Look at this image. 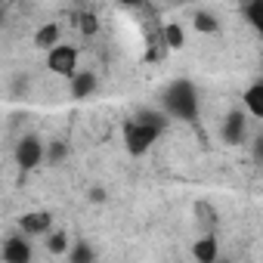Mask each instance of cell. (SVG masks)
<instances>
[{"mask_svg": "<svg viewBox=\"0 0 263 263\" xmlns=\"http://www.w3.org/2000/svg\"><path fill=\"white\" fill-rule=\"evenodd\" d=\"M161 105H164L161 111H164L167 118L195 124V121H198V90H195V84L186 81V78L171 81L167 90H164V96H161Z\"/></svg>", "mask_w": 263, "mask_h": 263, "instance_id": "cell-1", "label": "cell"}, {"mask_svg": "<svg viewBox=\"0 0 263 263\" xmlns=\"http://www.w3.org/2000/svg\"><path fill=\"white\" fill-rule=\"evenodd\" d=\"M158 137H161V134H158L155 127L137 124L134 118L124 124V146H127V152H130V155H146V152L155 146V140H158Z\"/></svg>", "mask_w": 263, "mask_h": 263, "instance_id": "cell-2", "label": "cell"}, {"mask_svg": "<svg viewBox=\"0 0 263 263\" xmlns=\"http://www.w3.org/2000/svg\"><path fill=\"white\" fill-rule=\"evenodd\" d=\"M44 152H47L44 140L34 137V134H25V137L16 143V152H13V155H16L19 171H34V167L44 164Z\"/></svg>", "mask_w": 263, "mask_h": 263, "instance_id": "cell-3", "label": "cell"}, {"mask_svg": "<svg viewBox=\"0 0 263 263\" xmlns=\"http://www.w3.org/2000/svg\"><path fill=\"white\" fill-rule=\"evenodd\" d=\"M220 134H223V143L226 146H245V140H248V115L241 108H232L223 118Z\"/></svg>", "mask_w": 263, "mask_h": 263, "instance_id": "cell-4", "label": "cell"}, {"mask_svg": "<svg viewBox=\"0 0 263 263\" xmlns=\"http://www.w3.org/2000/svg\"><path fill=\"white\" fill-rule=\"evenodd\" d=\"M47 68L56 71V74L71 78V74L78 71V47H71V44H59V47H53L50 56H47Z\"/></svg>", "mask_w": 263, "mask_h": 263, "instance_id": "cell-5", "label": "cell"}, {"mask_svg": "<svg viewBox=\"0 0 263 263\" xmlns=\"http://www.w3.org/2000/svg\"><path fill=\"white\" fill-rule=\"evenodd\" d=\"M0 254H4V263H31V257H34L31 241L25 235H10L4 241V248H0Z\"/></svg>", "mask_w": 263, "mask_h": 263, "instance_id": "cell-6", "label": "cell"}, {"mask_svg": "<svg viewBox=\"0 0 263 263\" xmlns=\"http://www.w3.org/2000/svg\"><path fill=\"white\" fill-rule=\"evenodd\" d=\"M19 229H22L25 238H28V235H50L53 217H50L47 211H31V214H25V217L19 220Z\"/></svg>", "mask_w": 263, "mask_h": 263, "instance_id": "cell-7", "label": "cell"}, {"mask_svg": "<svg viewBox=\"0 0 263 263\" xmlns=\"http://www.w3.org/2000/svg\"><path fill=\"white\" fill-rule=\"evenodd\" d=\"M68 87H71V96H74V99H90V96L96 93L99 81H96L93 71H74V74L68 78Z\"/></svg>", "mask_w": 263, "mask_h": 263, "instance_id": "cell-8", "label": "cell"}, {"mask_svg": "<svg viewBox=\"0 0 263 263\" xmlns=\"http://www.w3.org/2000/svg\"><path fill=\"white\" fill-rule=\"evenodd\" d=\"M192 257H195V263H217L220 260V241H217V235L214 232L211 235H201L192 245Z\"/></svg>", "mask_w": 263, "mask_h": 263, "instance_id": "cell-9", "label": "cell"}, {"mask_svg": "<svg viewBox=\"0 0 263 263\" xmlns=\"http://www.w3.org/2000/svg\"><path fill=\"white\" fill-rule=\"evenodd\" d=\"M241 102H245V111H248L254 121H260V118H263V81H254V84L245 90Z\"/></svg>", "mask_w": 263, "mask_h": 263, "instance_id": "cell-10", "label": "cell"}, {"mask_svg": "<svg viewBox=\"0 0 263 263\" xmlns=\"http://www.w3.org/2000/svg\"><path fill=\"white\" fill-rule=\"evenodd\" d=\"M134 121L137 124H146V127H155L158 134H164V127H167V115L161 108H140Z\"/></svg>", "mask_w": 263, "mask_h": 263, "instance_id": "cell-11", "label": "cell"}, {"mask_svg": "<svg viewBox=\"0 0 263 263\" xmlns=\"http://www.w3.org/2000/svg\"><path fill=\"white\" fill-rule=\"evenodd\" d=\"M192 25H195V31H201V34H214V31L220 28V19H217L214 13H208V10H195Z\"/></svg>", "mask_w": 263, "mask_h": 263, "instance_id": "cell-12", "label": "cell"}, {"mask_svg": "<svg viewBox=\"0 0 263 263\" xmlns=\"http://www.w3.org/2000/svg\"><path fill=\"white\" fill-rule=\"evenodd\" d=\"M37 47H44V50H53V47H59V25L56 22H47V25H41V31H37Z\"/></svg>", "mask_w": 263, "mask_h": 263, "instance_id": "cell-13", "label": "cell"}, {"mask_svg": "<svg viewBox=\"0 0 263 263\" xmlns=\"http://www.w3.org/2000/svg\"><path fill=\"white\" fill-rule=\"evenodd\" d=\"M161 37H164V47H167V50H180L183 41H186V34H183V28H180L177 22H167V25L161 28Z\"/></svg>", "mask_w": 263, "mask_h": 263, "instance_id": "cell-14", "label": "cell"}, {"mask_svg": "<svg viewBox=\"0 0 263 263\" xmlns=\"http://www.w3.org/2000/svg\"><path fill=\"white\" fill-rule=\"evenodd\" d=\"M93 260H96L93 245L78 241V245H71V248H68V263H93Z\"/></svg>", "mask_w": 263, "mask_h": 263, "instance_id": "cell-15", "label": "cell"}, {"mask_svg": "<svg viewBox=\"0 0 263 263\" xmlns=\"http://www.w3.org/2000/svg\"><path fill=\"white\" fill-rule=\"evenodd\" d=\"M68 248H71V238H68L65 229L47 235V251H50V254H68Z\"/></svg>", "mask_w": 263, "mask_h": 263, "instance_id": "cell-16", "label": "cell"}, {"mask_svg": "<svg viewBox=\"0 0 263 263\" xmlns=\"http://www.w3.org/2000/svg\"><path fill=\"white\" fill-rule=\"evenodd\" d=\"M195 214H198V226H204V229H214L217 226V211L208 201H198L195 204Z\"/></svg>", "mask_w": 263, "mask_h": 263, "instance_id": "cell-17", "label": "cell"}, {"mask_svg": "<svg viewBox=\"0 0 263 263\" xmlns=\"http://www.w3.org/2000/svg\"><path fill=\"white\" fill-rule=\"evenodd\" d=\"M62 158H68V146H65V143H50V146H47V152H44V161L59 164Z\"/></svg>", "mask_w": 263, "mask_h": 263, "instance_id": "cell-18", "label": "cell"}, {"mask_svg": "<svg viewBox=\"0 0 263 263\" xmlns=\"http://www.w3.org/2000/svg\"><path fill=\"white\" fill-rule=\"evenodd\" d=\"M245 16L254 28H263V0H254V4L245 7Z\"/></svg>", "mask_w": 263, "mask_h": 263, "instance_id": "cell-19", "label": "cell"}, {"mask_svg": "<svg viewBox=\"0 0 263 263\" xmlns=\"http://www.w3.org/2000/svg\"><path fill=\"white\" fill-rule=\"evenodd\" d=\"M96 28H99V25H96L93 16H81V31H84V34H93Z\"/></svg>", "mask_w": 263, "mask_h": 263, "instance_id": "cell-20", "label": "cell"}, {"mask_svg": "<svg viewBox=\"0 0 263 263\" xmlns=\"http://www.w3.org/2000/svg\"><path fill=\"white\" fill-rule=\"evenodd\" d=\"M87 198H90L93 204H102V201H105V189H102V186H93V189L87 192Z\"/></svg>", "mask_w": 263, "mask_h": 263, "instance_id": "cell-21", "label": "cell"}, {"mask_svg": "<svg viewBox=\"0 0 263 263\" xmlns=\"http://www.w3.org/2000/svg\"><path fill=\"white\" fill-rule=\"evenodd\" d=\"M217 263H232V260H223V257H220V260H217Z\"/></svg>", "mask_w": 263, "mask_h": 263, "instance_id": "cell-22", "label": "cell"}, {"mask_svg": "<svg viewBox=\"0 0 263 263\" xmlns=\"http://www.w3.org/2000/svg\"><path fill=\"white\" fill-rule=\"evenodd\" d=\"M0 19H4V7H0Z\"/></svg>", "mask_w": 263, "mask_h": 263, "instance_id": "cell-23", "label": "cell"}]
</instances>
